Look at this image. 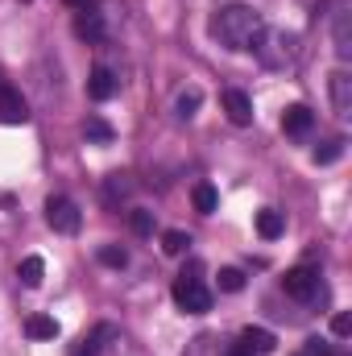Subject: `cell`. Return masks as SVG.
<instances>
[{
  "label": "cell",
  "mask_w": 352,
  "mask_h": 356,
  "mask_svg": "<svg viewBox=\"0 0 352 356\" xmlns=\"http://www.w3.org/2000/svg\"><path fill=\"white\" fill-rule=\"evenodd\" d=\"M265 33V21L257 8L249 4H228L211 17V38L224 46V50H257Z\"/></svg>",
  "instance_id": "obj_1"
},
{
  "label": "cell",
  "mask_w": 352,
  "mask_h": 356,
  "mask_svg": "<svg viewBox=\"0 0 352 356\" xmlns=\"http://www.w3.org/2000/svg\"><path fill=\"white\" fill-rule=\"evenodd\" d=\"M175 302L186 311V315H203V311H211V290H207V282H203V266H199V261H191V269L178 273Z\"/></svg>",
  "instance_id": "obj_2"
},
{
  "label": "cell",
  "mask_w": 352,
  "mask_h": 356,
  "mask_svg": "<svg viewBox=\"0 0 352 356\" xmlns=\"http://www.w3.org/2000/svg\"><path fill=\"white\" fill-rule=\"evenodd\" d=\"M257 54H262L265 67L282 71V67L294 63V38H290V33H269V29H265L262 42H257Z\"/></svg>",
  "instance_id": "obj_3"
},
{
  "label": "cell",
  "mask_w": 352,
  "mask_h": 356,
  "mask_svg": "<svg viewBox=\"0 0 352 356\" xmlns=\"http://www.w3.org/2000/svg\"><path fill=\"white\" fill-rule=\"evenodd\" d=\"M46 224L63 236H75L79 232V207L67 199V195H50L46 199Z\"/></svg>",
  "instance_id": "obj_4"
},
{
  "label": "cell",
  "mask_w": 352,
  "mask_h": 356,
  "mask_svg": "<svg viewBox=\"0 0 352 356\" xmlns=\"http://www.w3.org/2000/svg\"><path fill=\"white\" fill-rule=\"evenodd\" d=\"M282 286H286V294H290L294 302H315V298L323 294V282H319V273H315V269H307V266L290 269Z\"/></svg>",
  "instance_id": "obj_5"
},
{
  "label": "cell",
  "mask_w": 352,
  "mask_h": 356,
  "mask_svg": "<svg viewBox=\"0 0 352 356\" xmlns=\"http://www.w3.org/2000/svg\"><path fill=\"white\" fill-rule=\"evenodd\" d=\"M282 129H286V137H294V141H307V137H311V129H315V112H311L307 104H294V108H286V116H282Z\"/></svg>",
  "instance_id": "obj_6"
},
{
  "label": "cell",
  "mask_w": 352,
  "mask_h": 356,
  "mask_svg": "<svg viewBox=\"0 0 352 356\" xmlns=\"http://www.w3.org/2000/svg\"><path fill=\"white\" fill-rule=\"evenodd\" d=\"M220 104H224V112H228V120L237 124V129H245V124H253V99L245 95V91L228 88L220 95Z\"/></svg>",
  "instance_id": "obj_7"
},
{
  "label": "cell",
  "mask_w": 352,
  "mask_h": 356,
  "mask_svg": "<svg viewBox=\"0 0 352 356\" xmlns=\"http://www.w3.org/2000/svg\"><path fill=\"white\" fill-rule=\"evenodd\" d=\"M75 33H79L83 42H104V33H108L104 13H99V8H91V4H83V8L75 13Z\"/></svg>",
  "instance_id": "obj_8"
},
{
  "label": "cell",
  "mask_w": 352,
  "mask_h": 356,
  "mask_svg": "<svg viewBox=\"0 0 352 356\" xmlns=\"http://www.w3.org/2000/svg\"><path fill=\"white\" fill-rule=\"evenodd\" d=\"M332 38H336V54H340V58H352V13H349V4H336V13H332Z\"/></svg>",
  "instance_id": "obj_9"
},
{
  "label": "cell",
  "mask_w": 352,
  "mask_h": 356,
  "mask_svg": "<svg viewBox=\"0 0 352 356\" xmlns=\"http://www.w3.org/2000/svg\"><path fill=\"white\" fill-rule=\"evenodd\" d=\"M0 120H4V124H25V120H29L25 99L8 88V83H0Z\"/></svg>",
  "instance_id": "obj_10"
},
{
  "label": "cell",
  "mask_w": 352,
  "mask_h": 356,
  "mask_svg": "<svg viewBox=\"0 0 352 356\" xmlns=\"http://www.w3.org/2000/svg\"><path fill=\"white\" fill-rule=\"evenodd\" d=\"M332 108H336L340 116H352V75L344 67L332 71Z\"/></svg>",
  "instance_id": "obj_11"
},
{
  "label": "cell",
  "mask_w": 352,
  "mask_h": 356,
  "mask_svg": "<svg viewBox=\"0 0 352 356\" xmlns=\"http://www.w3.org/2000/svg\"><path fill=\"white\" fill-rule=\"evenodd\" d=\"M116 91H120V79H116L108 67H95V71L88 75V95L91 99H112Z\"/></svg>",
  "instance_id": "obj_12"
},
{
  "label": "cell",
  "mask_w": 352,
  "mask_h": 356,
  "mask_svg": "<svg viewBox=\"0 0 352 356\" xmlns=\"http://www.w3.org/2000/svg\"><path fill=\"white\" fill-rule=\"evenodd\" d=\"M257 232H262L265 241H278V236L286 232V220H282V211L262 207V211H257Z\"/></svg>",
  "instance_id": "obj_13"
},
{
  "label": "cell",
  "mask_w": 352,
  "mask_h": 356,
  "mask_svg": "<svg viewBox=\"0 0 352 356\" xmlns=\"http://www.w3.org/2000/svg\"><path fill=\"white\" fill-rule=\"evenodd\" d=\"M241 344H245V348H249L253 356L273 353V336H269L265 327H245V332H241Z\"/></svg>",
  "instance_id": "obj_14"
},
{
  "label": "cell",
  "mask_w": 352,
  "mask_h": 356,
  "mask_svg": "<svg viewBox=\"0 0 352 356\" xmlns=\"http://www.w3.org/2000/svg\"><path fill=\"white\" fill-rule=\"evenodd\" d=\"M25 332H29L33 340H54V336H58V319H50V315H33V319L25 323Z\"/></svg>",
  "instance_id": "obj_15"
},
{
  "label": "cell",
  "mask_w": 352,
  "mask_h": 356,
  "mask_svg": "<svg viewBox=\"0 0 352 356\" xmlns=\"http://www.w3.org/2000/svg\"><path fill=\"white\" fill-rule=\"evenodd\" d=\"M42 273H46L42 257H25V261H21V269H17V277H21L29 290H38V286H42Z\"/></svg>",
  "instance_id": "obj_16"
},
{
  "label": "cell",
  "mask_w": 352,
  "mask_h": 356,
  "mask_svg": "<svg viewBox=\"0 0 352 356\" xmlns=\"http://www.w3.org/2000/svg\"><path fill=\"white\" fill-rule=\"evenodd\" d=\"M108 340H116V332H112V327H95V336L83 340V344H88L83 356H104V353H108Z\"/></svg>",
  "instance_id": "obj_17"
},
{
  "label": "cell",
  "mask_w": 352,
  "mask_h": 356,
  "mask_svg": "<svg viewBox=\"0 0 352 356\" xmlns=\"http://www.w3.org/2000/svg\"><path fill=\"white\" fill-rule=\"evenodd\" d=\"M216 203H220V195H216V186H207V182H199V186H195V207H199L203 216H211V211H216Z\"/></svg>",
  "instance_id": "obj_18"
},
{
  "label": "cell",
  "mask_w": 352,
  "mask_h": 356,
  "mask_svg": "<svg viewBox=\"0 0 352 356\" xmlns=\"http://www.w3.org/2000/svg\"><path fill=\"white\" fill-rule=\"evenodd\" d=\"M83 133H88V141H99V145H108V141H112V124H108V120H99V116H88Z\"/></svg>",
  "instance_id": "obj_19"
},
{
  "label": "cell",
  "mask_w": 352,
  "mask_h": 356,
  "mask_svg": "<svg viewBox=\"0 0 352 356\" xmlns=\"http://www.w3.org/2000/svg\"><path fill=\"white\" fill-rule=\"evenodd\" d=\"M186 245H191V236H186V232H178V228L162 232V249H166L170 257H182V253H186Z\"/></svg>",
  "instance_id": "obj_20"
},
{
  "label": "cell",
  "mask_w": 352,
  "mask_h": 356,
  "mask_svg": "<svg viewBox=\"0 0 352 356\" xmlns=\"http://www.w3.org/2000/svg\"><path fill=\"white\" fill-rule=\"evenodd\" d=\"M340 154H344V137H332V141H323V149H315V162L328 166V162H336Z\"/></svg>",
  "instance_id": "obj_21"
},
{
  "label": "cell",
  "mask_w": 352,
  "mask_h": 356,
  "mask_svg": "<svg viewBox=\"0 0 352 356\" xmlns=\"http://www.w3.org/2000/svg\"><path fill=\"white\" fill-rule=\"evenodd\" d=\"M99 261H104V266H112V269H125V266H129V253H125L120 245H104V249H99Z\"/></svg>",
  "instance_id": "obj_22"
},
{
  "label": "cell",
  "mask_w": 352,
  "mask_h": 356,
  "mask_svg": "<svg viewBox=\"0 0 352 356\" xmlns=\"http://www.w3.org/2000/svg\"><path fill=\"white\" fill-rule=\"evenodd\" d=\"M241 286H245V273H241V269H220V290L237 294Z\"/></svg>",
  "instance_id": "obj_23"
},
{
  "label": "cell",
  "mask_w": 352,
  "mask_h": 356,
  "mask_svg": "<svg viewBox=\"0 0 352 356\" xmlns=\"http://www.w3.org/2000/svg\"><path fill=\"white\" fill-rule=\"evenodd\" d=\"M133 232H137V236H150V232H154V211H141V207H137V211H133Z\"/></svg>",
  "instance_id": "obj_24"
},
{
  "label": "cell",
  "mask_w": 352,
  "mask_h": 356,
  "mask_svg": "<svg viewBox=\"0 0 352 356\" xmlns=\"http://www.w3.org/2000/svg\"><path fill=\"white\" fill-rule=\"evenodd\" d=\"M129 191H133V182H129L125 175H112V178H108V199H125Z\"/></svg>",
  "instance_id": "obj_25"
},
{
  "label": "cell",
  "mask_w": 352,
  "mask_h": 356,
  "mask_svg": "<svg viewBox=\"0 0 352 356\" xmlns=\"http://www.w3.org/2000/svg\"><path fill=\"white\" fill-rule=\"evenodd\" d=\"M199 99H203L199 91H182V95H178V116H195V108H199Z\"/></svg>",
  "instance_id": "obj_26"
},
{
  "label": "cell",
  "mask_w": 352,
  "mask_h": 356,
  "mask_svg": "<svg viewBox=\"0 0 352 356\" xmlns=\"http://www.w3.org/2000/svg\"><path fill=\"white\" fill-rule=\"evenodd\" d=\"M349 315H336V319H332V332H336V336H340V340H344V336H349Z\"/></svg>",
  "instance_id": "obj_27"
},
{
  "label": "cell",
  "mask_w": 352,
  "mask_h": 356,
  "mask_svg": "<svg viewBox=\"0 0 352 356\" xmlns=\"http://www.w3.org/2000/svg\"><path fill=\"white\" fill-rule=\"evenodd\" d=\"M220 356H253V353H249L245 344H232V348H224V353H220Z\"/></svg>",
  "instance_id": "obj_28"
},
{
  "label": "cell",
  "mask_w": 352,
  "mask_h": 356,
  "mask_svg": "<svg viewBox=\"0 0 352 356\" xmlns=\"http://www.w3.org/2000/svg\"><path fill=\"white\" fill-rule=\"evenodd\" d=\"M67 4H71V8H83V4H88V0H67Z\"/></svg>",
  "instance_id": "obj_29"
}]
</instances>
